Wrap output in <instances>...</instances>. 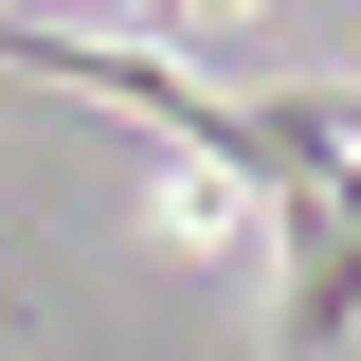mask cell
<instances>
[{
    "mask_svg": "<svg viewBox=\"0 0 361 361\" xmlns=\"http://www.w3.org/2000/svg\"><path fill=\"white\" fill-rule=\"evenodd\" d=\"M271 343L289 361H343L361 343V163H325V180L271 199Z\"/></svg>",
    "mask_w": 361,
    "mask_h": 361,
    "instance_id": "1",
    "label": "cell"
}]
</instances>
